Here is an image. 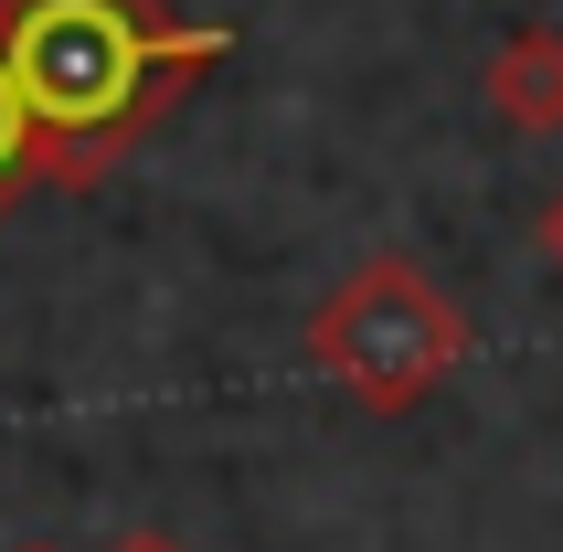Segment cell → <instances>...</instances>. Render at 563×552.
<instances>
[{"mask_svg":"<svg viewBox=\"0 0 563 552\" xmlns=\"http://www.w3.org/2000/svg\"><path fill=\"white\" fill-rule=\"evenodd\" d=\"M0 64L43 128V170L96 181L202 64H223V22H170L159 0H0Z\"/></svg>","mask_w":563,"mask_h":552,"instance_id":"obj_1","label":"cell"},{"mask_svg":"<svg viewBox=\"0 0 563 552\" xmlns=\"http://www.w3.org/2000/svg\"><path fill=\"white\" fill-rule=\"evenodd\" d=\"M457 351H468V319H457V308L426 287V266H405V255H373V266L309 319V362L341 372L351 394L383 404V415L415 404Z\"/></svg>","mask_w":563,"mask_h":552,"instance_id":"obj_2","label":"cell"},{"mask_svg":"<svg viewBox=\"0 0 563 552\" xmlns=\"http://www.w3.org/2000/svg\"><path fill=\"white\" fill-rule=\"evenodd\" d=\"M489 107H500L510 128H532V139H553V128H563V32L553 22L510 32L500 54H489Z\"/></svg>","mask_w":563,"mask_h":552,"instance_id":"obj_3","label":"cell"},{"mask_svg":"<svg viewBox=\"0 0 563 552\" xmlns=\"http://www.w3.org/2000/svg\"><path fill=\"white\" fill-rule=\"evenodd\" d=\"M32 181H54V170H43V128H32L22 86H11V64H0V213H11Z\"/></svg>","mask_w":563,"mask_h":552,"instance_id":"obj_4","label":"cell"},{"mask_svg":"<svg viewBox=\"0 0 563 552\" xmlns=\"http://www.w3.org/2000/svg\"><path fill=\"white\" fill-rule=\"evenodd\" d=\"M532 234H542V266L563 276V191H553V202H542V223H532Z\"/></svg>","mask_w":563,"mask_h":552,"instance_id":"obj_5","label":"cell"},{"mask_svg":"<svg viewBox=\"0 0 563 552\" xmlns=\"http://www.w3.org/2000/svg\"><path fill=\"white\" fill-rule=\"evenodd\" d=\"M107 552H181V542H170V531H118Z\"/></svg>","mask_w":563,"mask_h":552,"instance_id":"obj_6","label":"cell"},{"mask_svg":"<svg viewBox=\"0 0 563 552\" xmlns=\"http://www.w3.org/2000/svg\"><path fill=\"white\" fill-rule=\"evenodd\" d=\"M22 552H54V542H22Z\"/></svg>","mask_w":563,"mask_h":552,"instance_id":"obj_7","label":"cell"}]
</instances>
